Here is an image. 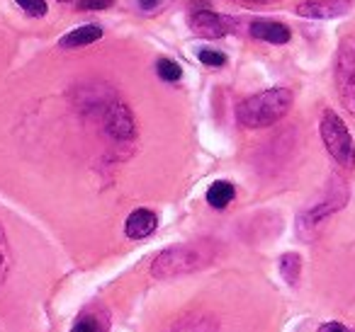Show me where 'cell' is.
Wrapping results in <instances>:
<instances>
[{
  "label": "cell",
  "instance_id": "obj_12",
  "mask_svg": "<svg viewBox=\"0 0 355 332\" xmlns=\"http://www.w3.org/2000/svg\"><path fill=\"white\" fill-rule=\"evenodd\" d=\"M98 39H103V27L98 25H83L78 30H71L69 35H64L59 39L61 49H78V46L95 44Z\"/></svg>",
  "mask_w": 355,
  "mask_h": 332
},
{
  "label": "cell",
  "instance_id": "obj_2",
  "mask_svg": "<svg viewBox=\"0 0 355 332\" xmlns=\"http://www.w3.org/2000/svg\"><path fill=\"white\" fill-rule=\"evenodd\" d=\"M214 248L209 243H183L158 252V257L151 264V274L156 279H173L193 274L198 269H205L212 264Z\"/></svg>",
  "mask_w": 355,
  "mask_h": 332
},
{
  "label": "cell",
  "instance_id": "obj_4",
  "mask_svg": "<svg viewBox=\"0 0 355 332\" xmlns=\"http://www.w3.org/2000/svg\"><path fill=\"white\" fill-rule=\"evenodd\" d=\"M334 80L340 104L345 107V112L355 117V37H343L336 49Z\"/></svg>",
  "mask_w": 355,
  "mask_h": 332
},
{
  "label": "cell",
  "instance_id": "obj_16",
  "mask_svg": "<svg viewBox=\"0 0 355 332\" xmlns=\"http://www.w3.org/2000/svg\"><path fill=\"white\" fill-rule=\"evenodd\" d=\"M156 73H158V78L166 80V83H178V80L183 78V68H180V64H175L173 59H158Z\"/></svg>",
  "mask_w": 355,
  "mask_h": 332
},
{
  "label": "cell",
  "instance_id": "obj_8",
  "mask_svg": "<svg viewBox=\"0 0 355 332\" xmlns=\"http://www.w3.org/2000/svg\"><path fill=\"white\" fill-rule=\"evenodd\" d=\"M350 8H353L350 0H304L295 8V12L309 20H334L348 15Z\"/></svg>",
  "mask_w": 355,
  "mask_h": 332
},
{
  "label": "cell",
  "instance_id": "obj_17",
  "mask_svg": "<svg viewBox=\"0 0 355 332\" xmlns=\"http://www.w3.org/2000/svg\"><path fill=\"white\" fill-rule=\"evenodd\" d=\"M8 272H10V248H8L6 230L0 225V284L8 279Z\"/></svg>",
  "mask_w": 355,
  "mask_h": 332
},
{
  "label": "cell",
  "instance_id": "obj_19",
  "mask_svg": "<svg viewBox=\"0 0 355 332\" xmlns=\"http://www.w3.org/2000/svg\"><path fill=\"white\" fill-rule=\"evenodd\" d=\"M17 6H20L30 17L46 15V0H17Z\"/></svg>",
  "mask_w": 355,
  "mask_h": 332
},
{
  "label": "cell",
  "instance_id": "obj_5",
  "mask_svg": "<svg viewBox=\"0 0 355 332\" xmlns=\"http://www.w3.org/2000/svg\"><path fill=\"white\" fill-rule=\"evenodd\" d=\"M345 201H348V187H345L343 180H334V185L329 187V192H326L324 199L300 216V221H297V228H300L302 233H306V230H314L329 214L343 209Z\"/></svg>",
  "mask_w": 355,
  "mask_h": 332
},
{
  "label": "cell",
  "instance_id": "obj_13",
  "mask_svg": "<svg viewBox=\"0 0 355 332\" xmlns=\"http://www.w3.org/2000/svg\"><path fill=\"white\" fill-rule=\"evenodd\" d=\"M71 332H110V317L107 313H80Z\"/></svg>",
  "mask_w": 355,
  "mask_h": 332
},
{
  "label": "cell",
  "instance_id": "obj_1",
  "mask_svg": "<svg viewBox=\"0 0 355 332\" xmlns=\"http://www.w3.org/2000/svg\"><path fill=\"white\" fill-rule=\"evenodd\" d=\"M295 95L287 88H270L246 98L236 107V122L243 129H266L277 124L292 109Z\"/></svg>",
  "mask_w": 355,
  "mask_h": 332
},
{
  "label": "cell",
  "instance_id": "obj_6",
  "mask_svg": "<svg viewBox=\"0 0 355 332\" xmlns=\"http://www.w3.org/2000/svg\"><path fill=\"white\" fill-rule=\"evenodd\" d=\"M103 127L105 133L114 141H132L137 136V124H134L132 112L127 109V104L110 100L103 109Z\"/></svg>",
  "mask_w": 355,
  "mask_h": 332
},
{
  "label": "cell",
  "instance_id": "obj_20",
  "mask_svg": "<svg viewBox=\"0 0 355 332\" xmlns=\"http://www.w3.org/2000/svg\"><path fill=\"white\" fill-rule=\"evenodd\" d=\"M114 0H80L78 8L80 10H105V8H112Z\"/></svg>",
  "mask_w": 355,
  "mask_h": 332
},
{
  "label": "cell",
  "instance_id": "obj_7",
  "mask_svg": "<svg viewBox=\"0 0 355 332\" xmlns=\"http://www.w3.org/2000/svg\"><path fill=\"white\" fill-rule=\"evenodd\" d=\"M190 30L198 37L205 39H219V37H227L229 32L236 30V20L227 15H219L214 10H195L188 20Z\"/></svg>",
  "mask_w": 355,
  "mask_h": 332
},
{
  "label": "cell",
  "instance_id": "obj_15",
  "mask_svg": "<svg viewBox=\"0 0 355 332\" xmlns=\"http://www.w3.org/2000/svg\"><path fill=\"white\" fill-rule=\"evenodd\" d=\"M280 274L285 277V282L290 286H295L300 282V274H302V257L297 252H285L280 257Z\"/></svg>",
  "mask_w": 355,
  "mask_h": 332
},
{
  "label": "cell",
  "instance_id": "obj_23",
  "mask_svg": "<svg viewBox=\"0 0 355 332\" xmlns=\"http://www.w3.org/2000/svg\"><path fill=\"white\" fill-rule=\"evenodd\" d=\"M61 3H71V0H61Z\"/></svg>",
  "mask_w": 355,
  "mask_h": 332
},
{
  "label": "cell",
  "instance_id": "obj_11",
  "mask_svg": "<svg viewBox=\"0 0 355 332\" xmlns=\"http://www.w3.org/2000/svg\"><path fill=\"white\" fill-rule=\"evenodd\" d=\"M219 322L209 313H193V315H183L175 320V325L168 332H217Z\"/></svg>",
  "mask_w": 355,
  "mask_h": 332
},
{
  "label": "cell",
  "instance_id": "obj_14",
  "mask_svg": "<svg viewBox=\"0 0 355 332\" xmlns=\"http://www.w3.org/2000/svg\"><path fill=\"white\" fill-rule=\"evenodd\" d=\"M234 196H236V190H234V185L227 180H217L207 190V201H209V206H214V209H224V206H229Z\"/></svg>",
  "mask_w": 355,
  "mask_h": 332
},
{
  "label": "cell",
  "instance_id": "obj_9",
  "mask_svg": "<svg viewBox=\"0 0 355 332\" xmlns=\"http://www.w3.org/2000/svg\"><path fill=\"white\" fill-rule=\"evenodd\" d=\"M248 32H251L253 39L268 42V44H287L292 39L290 27L277 20H253L248 25Z\"/></svg>",
  "mask_w": 355,
  "mask_h": 332
},
{
  "label": "cell",
  "instance_id": "obj_21",
  "mask_svg": "<svg viewBox=\"0 0 355 332\" xmlns=\"http://www.w3.org/2000/svg\"><path fill=\"white\" fill-rule=\"evenodd\" d=\"M319 332H353V330L340 325V322H324V325L319 327Z\"/></svg>",
  "mask_w": 355,
  "mask_h": 332
},
{
  "label": "cell",
  "instance_id": "obj_10",
  "mask_svg": "<svg viewBox=\"0 0 355 332\" xmlns=\"http://www.w3.org/2000/svg\"><path fill=\"white\" fill-rule=\"evenodd\" d=\"M156 225H158V219L153 211L137 209L129 214L127 223H124V233H127V238H132V240H144L156 230Z\"/></svg>",
  "mask_w": 355,
  "mask_h": 332
},
{
  "label": "cell",
  "instance_id": "obj_3",
  "mask_svg": "<svg viewBox=\"0 0 355 332\" xmlns=\"http://www.w3.org/2000/svg\"><path fill=\"white\" fill-rule=\"evenodd\" d=\"M321 138H324V146L329 151V156L338 163L345 170H353L355 167V143L350 136L345 122L334 112V109H326L324 117L319 124Z\"/></svg>",
  "mask_w": 355,
  "mask_h": 332
},
{
  "label": "cell",
  "instance_id": "obj_18",
  "mask_svg": "<svg viewBox=\"0 0 355 332\" xmlns=\"http://www.w3.org/2000/svg\"><path fill=\"white\" fill-rule=\"evenodd\" d=\"M198 56L209 68H222V66L227 64V54H222V51H217V49H200Z\"/></svg>",
  "mask_w": 355,
  "mask_h": 332
},
{
  "label": "cell",
  "instance_id": "obj_22",
  "mask_svg": "<svg viewBox=\"0 0 355 332\" xmlns=\"http://www.w3.org/2000/svg\"><path fill=\"white\" fill-rule=\"evenodd\" d=\"M161 3H163V0H139V8H141V10H146V12H153V10H158V8H161Z\"/></svg>",
  "mask_w": 355,
  "mask_h": 332
}]
</instances>
